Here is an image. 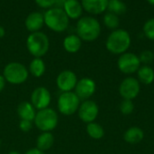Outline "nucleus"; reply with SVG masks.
I'll return each instance as SVG.
<instances>
[{
	"label": "nucleus",
	"instance_id": "37",
	"mask_svg": "<svg viewBox=\"0 0 154 154\" xmlns=\"http://www.w3.org/2000/svg\"><path fill=\"white\" fill-rule=\"evenodd\" d=\"M1 143H1V141H0V146H1Z\"/></svg>",
	"mask_w": 154,
	"mask_h": 154
},
{
	"label": "nucleus",
	"instance_id": "30",
	"mask_svg": "<svg viewBox=\"0 0 154 154\" xmlns=\"http://www.w3.org/2000/svg\"><path fill=\"white\" fill-rule=\"evenodd\" d=\"M35 2L42 8H51L54 5V0H35Z\"/></svg>",
	"mask_w": 154,
	"mask_h": 154
},
{
	"label": "nucleus",
	"instance_id": "19",
	"mask_svg": "<svg viewBox=\"0 0 154 154\" xmlns=\"http://www.w3.org/2000/svg\"><path fill=\"white\" fill-rule=\"evenodd\" d=\"M54 143V136L50 132L41 133V134L36 139V148L45 152L50 150Z\"/></svg>",
	"mask_w": 154,
	"mask_h": 154
},
{
	"label": "nucleus",
	"instance_id": "20",
	"mask_svg": "<svg viewBox=\"0 0 154 154\" xmlns=\"http://www.w3.org/2000/svg\"><path fill=\"white\" fill-rule=\"evenodd\" d=\"M144 137L143 131L139 127H131L124 134V139L130 144H136L143 141Z\"/></svg>",
	"mask_w": 154,
	"mask_h": 154
},
{
	"label": "nucleus",
	"instance_id": "22",
	"mask_svg": "<svg viewBox=\"0 0 154 154\" xmlns=\"http://www.w3.org/2000/svg\"><path fill=\"white\" fill-rule=\"evenodd\" d=\"M46 70L45 63L42 58H33L29 64V74H31L33 77L39 78L42 77Z\"/></svg>",
	"mask_w": 154,
	"mask_h": 154
},
{
	"label": "nucleus",
	"instance_id": "11",
	"mask_svg": "<svg viewBox=\"0 0 154 154\" xmlns=\"http://www.w3.org/2000/svg\"><path fill=\"white\" fill-rule=\"evenodd\" d=\"M51 102V94L46 87L39 86L35 88L31 94V103L37 111L49 108Z\"/></svg>",
	"mask_w": 154,
	"mask_h": 154
},
{
	"label": "nucleus",
	"instance_id": "34",
	"mask_svg": "<svg viewBox=\"0 0 154 154\" xmlns=\"http://www.w3.org/2000/svg\"><path fill=\"white\" fill-rule=\"evenodd\" d=\"M5 29H4V27L0 25V39L3 38V37L5 36Z\"/></svg>",
	"mask_w": 154,
	"mask_h": 154
},
{
	"label": "nucleus",
	"instance_id": "33",
	"mask_svg": "<svg viewBox=\"0 0 154 154\" xmlns=\"http://www.w3.org/2000/svg\"><path fill=\"white\" fill-rule=\"evenodd\" d=\"M5 84H6V81H5V79L4 78L3 74H0V93H1V92H3V90L5 89Z\"/></svg>",
	"mask_w": 154,
	"mask_h": 154
},
{
	"label": "nucleus",
	"instance_id": "3",
	"mask_svg": "<svg viewBox=\"0 0 154 154\" xmlns=\"http://www.w3.org/2000/svg\"><path fill=\"white\" fill-rule=\"evenodd\" d=\"M26 47L34 58H42L49 51L50 41L45 34L34 32L27 37Z\"/></svg>",
	"mask_w": 154,
	"mask_h": 154
},
{
	"label": "nucleus",
	"instance_id": "12",
	"mask_svg": "<svg viewBox=\"0 0 154 154\" xmlns=\"http://www.w3.org/2000/svg\"><path fill=\"white\" fill-rule=\"evenodd\" d=\"M78 81V77L73 71L63 70L58 74L56 78V84L61 93L73 92Z\"/></svg>",
	"mask_w": 154,
	"mask_h": 154
},
{
	"label": "nucleus",
	"instance_id": "28",
	"mask_svg": "<svg viewBox=\"0 0 154 154\" xmlns=\"http://www.w3.org/2000/svg\"><path fill=\"white\" fill-rule=\"evenodd\" d=\"M138 56H139L141 64H143V65H149L154 60V53L150 50L143 51Z\"/></svg>",
	"mask_w": 154,
	"mask_h": 154
},
{
	"label": "nucleus",
	"instance_id": "16",
	"mask_svg": "<svg viewBox=\"0 0 154 154\" xmlns=\"http://www.w3.org/2000/svg\"><path fill=\"white\" fill-rule=\"evenodd\" d=\"M36 113V109L29 102H22L17 106V115L20 120H26L33 123Z\"/></svg>",
	"mask_w": 154,
	"mask_h": 154
},
{
	"label": "nucleus",
	"instance_id": "10",
	"mask_svg": "<svg viewBox=\"0 0 154 154\" xmlns=\"http://www.w3.org/2000/svg\"><path fill=\"white\" fill-rule=\"evenodd\" d=\"M99 113V108L97 103L92 100H86L80 103L78 110L79 119L85 123H90L95 122Z\"/></svg>",
	"mask_w": 154,
	"mask_h": 154
},
{
	"label": "nucleus",
	"instance_id": "4",
	"mask_svg": "<svg viewBox=\"0 0 154 154\" xmlns=\"http://www.w3.org/2000/svg\"><path fill=\"white\" fill-rule=\"evenodd\" d=\"M3 76L6 83L18 85L27 81L29 71L24 64L18 62H11L4 67Z\"/></svg>",
	"mask_w": 154,
	"mask_h": 154
},
{
	"label": "nucleus",
	"instance_id": "21",
	"mask_svg": "<svg viewBox=\"0 0 154 154\" xmlns=\"http://www.w3.org/2000/svg\"><path fill=\"white\" fill-rule=\"evenodd\" d=\"M137 77L140 84H151L154 81V70L149 65H142L137 71Z\"/></svg>",
	"mask_w": 154,
	"mask_h": 154
},
{
	"label": "nucleus",
	"instance_id": "24",
	"mask_svg": "<svg viewBox=\"0 0 154 154\" xmlns=\"http://www.w3.org/2000/svg\"><path fill=\"white\" fill-rule=\"evenodd\" d=\"M126 5L121 0H109L107 10L110 13H113L116 15H121L126 12Z\"/></svg>",
	"mask_w": 154,
	"mask_h": 154
},
{
	"label": "nucleus",
	"instance_id": "7",
	"mask_svg": "<svg viewBox=\"0 0 154 154\" xmlns=\"http://www.w3.org/2000/svg\"><path fill=\"white\" fill-rule=\"evenodd\" d=\"M80 105V99L74 92L61 93L58 98V111L66 116H69L78 112Z\"/></svg>",
	"mask_w": 154,
	"mask_h": 154
},
{
	"label": "nucleus",
	"instance_id": "17",
	"mask_svg": "<svg viewBox=\"0 0 154 154\" xmlns=\"http://www.w3.org/2000/svg\"><path fill=\"white\" fill-rule=\"evenodd\" d=\"M63 10L69 18L78 19L82 15L83 7L81 3H79L78 0H66Z\"/></svg>",
	"mask_w": 154,
	"mask_h": 154
},
{
	"label": "nucleus",
	"instance_id": "8",
	"mask_svg": "<svg viewBox=\"0 0 154 154\" xmlns=\"http://www.w3.org/2000/svg\"><path fill=\"white\" fill-rule=\"evenodd\" d=\"M117 67L121 73L127 75L137 73L141 67L139 56L134 53L126 52L119 56L117 60Z\"/></svg>",
	"mask_w": 154,
	"mask_h": 154
},
{
	"label": "nucleus",
	"instance_id": "27",
	"mask_svg": "<svg viewBox=\"0 0 154 154\" xmlns=\"http://www.w3.org/2000/svg\"><path fill=\"white\" fill-rule=\"evenodd\" d=\"M120 112L124 114V115H129L131 114L134 110V104L133 103L132 100H123L122 103H120L119 106Z\"/></svg>",
	"mask_w": 154,
	"mask_h": 154
},
{
	"label": "nucleus",
	"instance_id": "6",
	"mask_svg": "<svg viewBox=\"0 0 154 154\" xmlns=\"http://www.w3.org/2000/svg\"><path fill=\"white\" fill-rule=\"evenodd\" d=\"M58 123H59L58 113L51 108H46L43 110L37 111L35 118L33 120L34 125L42 133L44 132L51 133L57 127Z\"/></svg>",
	"mask_w": 154,
	"mask_h": 154
},
{
	"label": "nucleus",
	"instance_id": "5",
	"mask_svg": "<svg viewBox=\"0 0 154 154\" xmlns=\"http://www.w3.org/2000/svg\"><path fill=\"white\" fill-rule=\"evenodd\" d=\"M44 24L54 32H63L69 25V17L63 9L60 8H50L43 15Z\"/></svg>",
	"mask_w": 154,
	"mask_h": 154
},
{
	"label": "nucleus",
	"instance_id": "1",
	"mask_svg": "<svg viewBox=\"0 0 154 154\" xmlns=\"http://www.w3.org/2000/svg\"><path fill=\"white\" fill-rule=\"evenodd\" d=\"M131 45L130 34L125 30L118 28L112 31L106 41V49L114 54H123L127 52Z\"/></svg>",
	"mask_w": 154,
	"mask_h": 154
},
{
	"label": "nucleus",
	"instance_id": "25",
	"mask_svg": "<svg viewBox=\"0 0 154 154\" xmlns=\"http://www.w3.org/2000/svg\"><path fill=\"white\" fill-rule=\"evenodd\" d=\"M103 23L106 28L114 31V30L118 29V26L120 25V20H119L118 15H116L113 13L107 12L105 14V15L103 17Z\"/></svg>",
	"mask_w": 154,
	"mask_h": 154
},
{
	"label": "nucleus",
	"instance_id": "26",
	"mask_svg": "<svg viewBox=\"0 0 154 154\" xmlns=\"http://www.w3.org/2000/svg\"><path fill=\"white\" fill-rule=\"evenodd\" d=\"M143 31L148 39L154 41V18H151L144 23Z\"/></svg>",
	"mask_w": 154,
	"mask_h": 154
},
{
	"label": "nucleus",
	"instance_id": "2",
	"mask_svg": "<svg viewBox=\"0 0 154 154\" xmlns=\"http://www.w3.org/2000/svg\"><path fill=\"white\" fill-rule=\"evenodd\" d=\"M77 35L85 42H93L98 38L101 33L99 22L92 16H83L79 18L76 26Z\"/></svg>",
	"mask_w": 154,
	"mask_h": 154
},
{
	"label": "nucleus",
	"instance_id": "9",
	"mask_svg": "<svg viewBox=\"0 0 154 154\" xmlns=\"http://www.w3.org/2000/svg\"><path fill=\"white\" fill-rule=\"evenodd\" d=\"M141 91V84L137 78L129 76L122 81L119 86V93L125 100H134Z\"/></svg>",
	"mask_w": 154,
	"mask_h": 154
},
{
	"label": "nucleus",
	"instance_id": "32",
	"mask_svg": "<svg viewBox=\"0 0 154 154\" xmlns=\"http://www.w3.org/2000/svg\"><path fill=\"white\" fill-rule=\"evenodd\" d=\"M24 154H45L44 153V152H42V151H41V150H39V149H37L36 147L35 148H32V149H30V150H28Z\"/></svg>",
	"mask_w": 154,
	"mask_h": 154
},
{
	"label": "nucleus",
	"instance_id": "38",
	"mask_svg": "<svg viewBox=\"0 0 154 154\" xmlns=\"http://www.w3.org/2000/svg\"><path fill=\"white\" fill-rule=\"evenodd\" d=\"M153 53H154V52H153Z\"/></svg>",
	"mask_w": 154,
	"mask_h": 154
},
{
	"label": "nucleus",
	"instance_id": "31",
	"mask_svg": "<svg viewBox=\"0 0 154 154\" xmlns=\"http://www.w3.org/2000/svg\"><path fill=\"white\" fill-rule=\"evenodd\" d=\"M66 0H54V5L53 6L55 8H60V9H63L64 5H65Z\"/></svg>",
	"mask_w": 154,
	"mask_h": 154
},
{
	"label": "nucleus",
	"instance_id": "13",
	"mask_svg": "<svg viewBox=\"0 0 154 154\" xmlns=\"http://www.w3.org/2000/svg\"><path fill=\"white\" fill-rule=\"evenodd\" d=\"M97 85L95 81L91 78L84 77L78 81L74 89V93L80 99V101H86L89 100V98L95 93Z\"/></svg>",
	"mask_w": 154,
	"mask_h": 154
},
{
	"label": "nucleus",
	"instance_id": "18",
	"mask_svg": "<svg viewBox=\"0 0 154 154\" xmlns=\"http://www.w3.org/2000/svg\"><path fill=\"white\" fill-rule=\"evenodd\" d=\"M82 45V40L77 34H69L63 40V47L69 54H75L79 51Z\"/></svg>",
	"mask_w": 154,
	"mask_h": 154
},
{
	"label": "nucleus",
	"instance_id": "15",
	"mask_svg": "<svg viewBox=\"0 0 154 154\" xmlns=\"http://www.w3.org/2000/svg\"><path fill=\"white\" fill-rule=\"evenodd\" d=\"M44 24L43 15L40 12L31 13L25 19V27L28 31L34 33L39 32Z\"/></svg>",
	"mask_w": 154,
	"mask_h": 154
},
{
	"label": "nucleus",
	"instance_id": "29",
	"mask_svg": "<svg viewBox=\"0 0 154 154\" xmlns=\"http://www.w3.org/2000/svg\"><path fill=\"white\" fill-rule=\"evenodd\" d=\"M32 122L31 121H26V120H20L19 122V129L23 133H28L32 130Z\"/></svg>",
	"mask_w": 154,
	"mask_h": 154
},
{
	"label": "nucleus",
	"instance_id": "14",
	"mask_svg": "<svg viewBox=\"0 0 154 154\" xmlns=\"http://www.w3.org/2000/svg\"><path fill=\"white\" fill-rule=\"evenodd\" d=\"M109 0H81L83 9L92 15H100L107 10Z\"/></svg>",
	"mask_w": 154,
	"mask_h": 154
},
{
	"label": "nucleus",
	"instance_id": "23",
	"mask_svg": "<svg viewBox=\"0 0 154 154\" xmlns=\"http://www.w3.org/2000/svg\"><path fill=\"white\" fill-rule=\"evenodd\" d=\"M86 131H87V133L88 134V136L94 140H100L105 135L104 128L99 123H95V122L88 123Z\"/></svg>",
	"mask_w": 154,
	"mask_h": 154
},
{
	"label": "nucleus",
	"instance_id": "36",
	"mask_svg": "<svg viewBox=\"0 0 154 154\" xmlns=\"http://www.w3.org/2000/svg\"><path fill=\"white\" fill-rule=\"evenodd\" d=\"M150 5H154V0H146Z\"/></svg>",
	"mask_w": 154,
	"mask_h": 154
},
{
	"label": "nucleus",
	"instance_id": "35",
	"mask_svg": "<svg viewBox=\"0 0 154 154\" xmlns=\"http://www.w3.org/2000/svg\"><path fill=\"white\" fill-rule=\"evenodd\" d=\"M7 154H21L19 152H17V151H11L10 152H8Z\"/></svg>",
	"mask_w": 154,
	"mask_h": 154
}]
</instances>
